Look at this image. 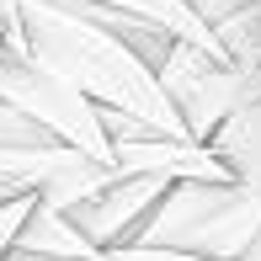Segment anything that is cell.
Here are the masks:
<instances>
[{
    "label": "cell",
    "instance_id": "4",
    "mask_svg": "<svg viewBox=\"0 0 261 261\" xmlns=\"http://www.w3.org/2000/svg\"><path fill=\"white\" fill-rule=\"evenodd\" d=\"M155 75H160L165 96L181 112L187 134L197 144H208L240 107H251L261 96V69H240L229 59L197 48V43H181V38H171V48L160 54Z\"/></svg>",
    "mask_w": 261,
    "mask_h": 261
},
{
    "label": "cell",
    "instance_id": "3",
    "mask_svg": "<svg viewBox=\"0 0 261 261\" xmlns=\"http://www.w3.org/2000/svg\"><path fill=\"white\" fill-rule=\"evenodd\" d=\"M0 107L32 117L38 128H48L54 139H64L80 155L112 165V139H107L101 107L80 86H69L54 64H43L27 43H6L0 38Z\"/></svg>",
    "mask_w": 261,
    "mask_h": 261
},
{
    "label": "cell",
    "instance_id": "2",
    "mask_svg": "<svg viewBox=\"0 0 261 261\" xmlns=\"http://www.w3.org/2000/svg\"><path fill=\"white\" fill-rule=\"evenodd\" d=\"M261 240V187L256 181H181L139 224L128 245L176 251L197 261H245Z\"/></svg>",
    "mask_w": 261,
    "mask_h": 261
},
{
    "label": "cell",
    "instance_id": "11",
    "mask_svg": "<svg viewBox=\"0 0 261 261\" xmlns=\"http://www.w3.org/2000/svg\"><path fill=\"white\" fill-rule=\"evenodd\" d=\"M6 261H38V256H6ZM91 261H197V256H176V251H144V245H123V251H101Z\"/></svg>",
    "mask_w": 261,
    "mask_h": 261
},
{
    "label": "cell",
    "instance_id": "12",
    "mask_svg": "<svg viewBox=\"0 0 261 261\" xmlns=\"http://www.w3.org/2000/svg\"><path fill=\"white\" fill-rule=\"evenodd\" d=\"M0 38L6 43H27L21 38V6L16 0H0Z\"/></svg>",
    "mask_w": 261,
    "mask_h": 261
},
{
    "label": "cell",
    "instance_id": "5",
    "mask_svg": "<svg viewBox=\"0 0 261 261\" xmlns=\"http://www.w3.org/2000/svg\"><path fill=\"white\" fill-rule=\"evenodd\" d=\"M165 192H171V181H160V176H128V181L107 187L101 197L69 208V224H75L96 251H123L139 234V224L165 203Z\"/></svg>",
    "mask_w": 261,
    "mask_h": 261
},
{
    "label": "cell",
    "instance_id": "7",
    "mask_svg": "<svg viewBox=\"0 0 261 261\" xmlns=\"http://www.w3.org/2000/svg\"><path fill=\"white\" fill-rule=\"evenodd\" d=\"M86 6H107V11H123V16H139V21H155V27H165L171 38H181V43H197V48H208V54H219V59H229L224 54V43L213 38V27L203 16H197L187 0H86ZM234 64V59H229Z\"/></svg>",
    "mask_w": 261,
    "mask_h": 261
},
{
    "label": "cell",
    "instance_id": "1",
    "mask_svg": "<svg viewBox=\"0 0 261 261\" xmlns=\"http://www.w3.org/2000/svg\"><path fill=\"white\" fill-rule=\"evenodd\" d=\"M16 6H21V38H27V48L43 64H54L69 86H80L101 112H123L134 123L176 139V144H197L187 134L181 112L165 96L160 75L112 27H101L80 0H16Z\"/></svg>",
    "mask_w": 261,
    "mask_h": 261
},
{
    "label": "cell",
    "instance_id": "10",
    "mask_svg": "<svg viewBox=\"0 0 261 261\" xmlns=\"http://www.w3.org/2000/svg\"><path fill=\"white\" fill-rule=\"evenodd\" d=\"M43 208V197H11V203H0V261H6L11 251H16V240H21V229L32 224V213Z\"/></svg>",
    "mask_w": 261,
    "mask_h": 261
},
{
    "label": "cell",
    "instance_id": "6",
    "mask_svg": "<svg viewBox=\"0 0 261 261\" xmlns=\"http://www.w3.org/2000/svg\"><path fill=\"white\" fill-rule=\"evenodd\" d=\"M240 69H261V0H187Z\"/></svg>",
    "mask_w": 261,
    "mask_h": 261
},
{
    "label": "cell",
    "instance_id": "9",
    "mask_svg": "<svg viewBox=\"0 0 261 261\" xmlns=\"http://www.w3.org/2000/svg\"><path fill=\"white\" fill-rule=\"evenodd\" d=\"M208 149L219 155V165L234 181H256L261 187V96L251 107H240V112L208 139Z\"/></svg>",
    "mask_w": 261,
    "mask_h": 261
},
{
    "label": "cell",
    "instance_id": "8",
    "mask_svg": "<svg viewBox=\"0 0 261 261\" xmlns=\"http://www.w3.org/2000/svg\"><path fill=\"white\" fill-rule=\"evenodd\" d=\"M11 256H38V261H91V256H101V251L75 229V224H69V213H59V208L43 203L38 213H32V224L21 229V240H16V251H11Z\"/></svg>",
    "mask_w": 261,
    "mask_h": 261
}]
</instances>
